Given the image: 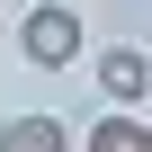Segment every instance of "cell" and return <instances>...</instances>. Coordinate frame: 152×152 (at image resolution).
Listing matches in <instances>:
<instances>
[{
    "label": "cell",
    "instance_id": "cell-4",
    "mask_svg": "<svg viewBox=\"0 0 152 152\" xmlns=\"http://www.w3.org/2000/svg\"><path fill=\"white\" fill-rule=\"evenodd\" d=\"M81 152H152V134H143V116H116V107H107V116L90 125Z\"/></svg>",
    "mask_w": 152,
    "mask_h": 152
},
{
    "label": "cell",
    "instance_id": "cell-2",
    "mask_svg": "<svg viewBox=\"0 0 152 152\" xmlns=\"http://www.w3.org/2000/svg\"><path fill=\"white\" fill-rule=\"evenodd\" d=\"M99 90L116 99V116H143V90H152V63H143V45H116V54H99Z\"/></svg>",
    "mask_w": 152,
    "mask_h": 152
},
{
    "label": "cell",
    "instance_id": "cell-3",
    "mask_svg": "<svg viewBox=\"0 0 152 152\" xmlns=\"http://www.w3.org/2000/svg\"><path fill=\"white\" fill-rule=\"evenodd\" d=\"M0 152H72V125L63 116H9V125H0Z\"/></svg>",
    "mask_w": 152,
    "mask_h": 152
},
{
    "label": "cell",
    "instance_id": "cell-1",
    "mask_svg": "<svg viewBox=\"0 0 152 152\" xmlns=\"http://www.w3.org/2000/svg\"><path fill=\"white\" fill-rule=\"evenodd\" d=\"M18 45H27V63H36V72H63V63H81V18H72V0H45V9H27Z\"/></svg>",
    "mask_w": 152,
    "mask_h": 152
}]
</instances>
